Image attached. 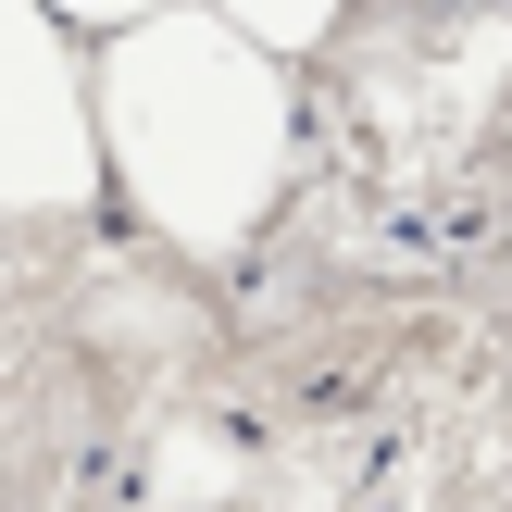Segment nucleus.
I'll return each instance as SVG.
<instances>
[{
  "mask_svg": "<svg viewBox=\"0 0 512 512\" xmlns=\"http://www.w3.org/2000/svg\"><path fill=\"white\" fill-rule=\"evenodd\" d=\"M0 200L13 213L88 200V113H75V75L50 50L38 0H0Z\"/></svg>",
  "mask_w": 512,
  "mask_h": 512,
  "instance_id": "obj_2",
  "label": "nucleus"
},
{
  "mask_svg": "<svg viewBox=\"0 0 512 512\" xmlns=\"http://www.w3.org/2000/svg\"><path fill=\"white\" fill-rule=\"evenodd\" d=\"M213 25H238L250 50H300V38L338 25V0H213Z\"/></svg>",
  "mask_w": 512,
  "mask_h": 512,
  "instance_id": "obj_3",
  "label": "nucleus"
},
{
  "mask_svg": "<svg viewBox=\"0 0 512 512\" xmlns=\"http://www.w3.org/2000/svg\"><path fill=\"white\" fill-rule=\"evenodd\" d=\"M113 150L163 238L238 250L288 188V88L275 63L213 13H150L113 38Z\"/></svg>",
  "mask_w": 512,
  "mask_h": 512,
  "instance_id": "obj_1",
  "label": "nucleus"
},
{
  "mask_svg": "<svg viewBox=\"0 0 512 512\" xmlns=\"http://www.w3.org/2000/svg\"><path fill=\"white\" fill-rule=\"evenodd\" d=\"M63 13H88V25H150V0H63Z\"/></svg>",
  "mask_w": 512,
  "mask_h": 512,
  "instance_id": "obj_4",
  "label": "nucleus"
}]
</instances>
